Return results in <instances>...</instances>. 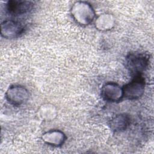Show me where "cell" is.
<instances>
[{"instance_id":"cell-10","label":"cell","mask_w":154,"mask_h":154,"mask_svg":"<svg viewBox=\"0 0 154 154\" xmlns=\"http://www.w3.org/2000/svg\"><path fill=\"white\" fill-rule=\"evenodd\" d=\"M115 24V19L110 14H103L99 16L96 19V28L100 31L111 29Z\"/></svg>"},{"instance_id":"cell-2","label":"cell","mask_w":154,"mask_h":154,"mask_svg":"<svg viewBox=\"0 0 154 154\" xmlns=\"http://www.w3.org/2000/svg\"><path fill=\"white\" fill-rule=\"evenodd\" d=\"M149 55L144 52L129 53L125 58L126 69L133 76L141 75L149 65Z\"/></svg>"},{"instance_id":"cell-4","label":"cell","mask_w":154,"mask_h":154,"mask_svg":"<svg viewBox=\"0 0 154 154\" xmlns=\"http://www.w3.org/2000/svg\"><path fill=\"white\" fill-rule=\"evenodd\" d=\"M7 100L13 105L19 106L25 103L29 98V92L20 85H10L5 93Z\"/></svg>"},{"instance_id":"cell-8","label":"cell","mask_w":154,"mask_h":154,"mask_svg":"<svg viewBox=\"0 0 154 154\" xmlns=\"http://www.w3.org/2000/svg\"><path fill=\"white\" fill-rule=\"evenodd\" d=\"M42 139L49 145L58 147L64 144L66 136L61 131L52 129L45 132L42 136Z\"/></svg>"},{"instance_id":"cell-9","label":"cell","mask_w":154,"mask_h":154,"mask_svg":"<svg viewBox=\"0 0 154 154\" xmlns=\"http://www.w3.org/2000/svg\"><path fill=\"white\" fill-rule=\"evenodd\" d=\"M130 118L126 114H119L114 116L109 123L110 128L112 131L118 132L125 131L129 126Z\"/></svg>"},{"instance_id":"cell-6","label":"cell","mask_w":154,"mask_h":154,"mask_svg":"<svg viewBox=\"0 0 154 154\" xmlns=\"http://www.w3.org/2000/svg\"><path fill=\"white\" fill-rule=\"evenodd\" d=\"M23 31V25L17 20H5L1 25V34L5 38L10 39L17 37Z\"/></svg>"},{"instance_id":"cell-1","label":"cell","mask_w":154,"mask_h":154,"mask_svg":"<svg viewBox=\"0 0 154 154\" xmlns=\"http://www.w3.org/2000/svg\"><path fill=\"white\" fill-rule=\"evenodd\" d=\"M70 13L76 23L87 25L94 20L95 11L91 5L85 1H76L71 7Z\"/></svg>"},{"instance_id":"cell-3","label":"cell","mask_w":154,"mask_h":154,"mask_svg":"<svg viewBox=\"0 0 154 154\" xmlns=\"http://www.w3.org/2000/svg\"><path fill=\"white\" fill-rule=\"evenodd\" d=\"M145 90V80L141 75L135 76L122 87L123 96L129 100H135L141 97Z\"/></svg>"},{"instance_id":"cell-7","label":"cell","mask_w":154,"mask_h":154,"mask_svg":"<svg viewBox=\"0 0 154 154\" xmlns=\"http://www.w3.org/2000/svg\"><path fill=\"white\" fill-rule=\"evenodd\" d=\"M34 6V3L29 1L11 0L6 4L7 10L11 15L18 16L30 11Z\"/></svg>"},{"instance_id":"cell-5","label":"cell","mask_w":154,"mask_h":154,"mask_svg":"<svg viewBox=\"0 0 154 154\" xmlns=\"http://www.w3.org/2000/svg\"><path fill=\"white\" fill-rule=\"evenodd\" d=\"M100 94L103 100L111 102H119L123 97L122 88L114 82L104 84L101 88Z\"/></svg>"}]
</instances>
